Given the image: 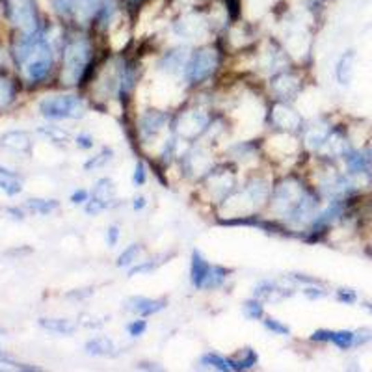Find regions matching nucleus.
Returning a JSON list of instances; mask_svg holds the SVG:
<instances>
[{
	"label": "nucleus",
	"mask_w": 372,
	"mask_h": 372,
	"mask_svg": "<svg viewBox=\"0 0 372 372\" xmlns=\"http://www.w3.org/2000/svg\"><path fill=\"white\" fill-rule=\"evenodd\" d=\"M94 37L88 28L71 26L64 34L62 42V73L60 80L64 86H82L95 75Z\"/></svg>",
	"instance_id": "nucleus-1"
},
{
	"label": "nucleus",
	"mask_w": 372,
	"mask_h": 372,
	"mask_svg": "<svg viewBox=\"0 0 372 372\" xmlns=\"http://www.w3.org/2000/svg\"><path fill=\"white\" fill-rule=\"evenodd\" d=\"M13 60L24 82L39 84L47 80L54 67L53 45L48 42L47 26L37 30L36 34H19V39L13 45Z\"/></svg>",
	"instance_id": "nucleus-2"
},
{
	"label": "nucleus",
	"mask_w": 372,
	"mask_h": 372,
	"mask_svg": "<svg viewBox=\"0 0 372 372\" xmlns=\"http://www.w3.org/2000/svg\"><path fill=\"white\" fill-rule=\"evenodd\" d=\"M222 58H224V51L220 47V43H209V45L195 48L194 53L190 54L188 64L184 69L186 82L192 86L209 82L218 73Z\"/></svg>",
	"instance_id": "nucleus-3"
},
{
	"label": "nucleus",
	"mask_w": 372,
	"mask_h": 372,
	"mask_svg": "<svg viewBox=\"0 0 372 372\" xmlns=\"http://www.w3.org/2000/svg\"><path fill=\"white\" fill-rule=\"evenodd\" d=\"M309 190L311 188L308 184H303V181L294 175L279 181L270 194V209L276 214V218H289V214L300 205V201L305 197Z\"/></svg>",
	"instance_id": "nucleus-4"
},
{
	"label": "nucleus",
	"mask_w": 372,
	"mask_h": 372,
	"mask_svg": "<svg viewBox=\"0 0 372 372\" xmlns=\"http://www.w3.org/2000/svg\"><path fill=\"white\" fill-rule=\"evenodd\" d=\"M173 32L186 42L203 39V37L214 34V26L209 17L207 6L197 4V6H190L179 13L177 19L173 21Z\"/></svg>",
	"instance_id": "nucleus-5"
},
{
	"label": "nucleus",
	"mask_w": 372,
	"mask_h": 372,
	"mask_svg": "<svg viewBox=\"0 0 372 372\" xmlns=\"http://www.w3.org/2000/svg\"><path fill=\"white\" fill-rule=\"evenodd\" d=\"M4 15L8 23L17 30L19 34H36L45 24L42 23V13L36 0H2Z\"/></svg>",
	"instance_id": "nucleus-6"
},
{
	"label": "nucleus",
	"mask_w": 372,
	"mask_h": 372,
	"mask_svg": "<svg viewBox=\"0 0 372 372\" xmlns=\"http://www.w3.org/2000/svg\"><path fill=\"white\" fill-rule=\"evenodd\" d=\"M213 121V116L201 108H186L173 119V132L175 136L183 138L186 142H195L209 130V125Z\"/></svg>",
	"instance_id": "nucleus-7"
},
{
	"label": "nucleus",
	"mask_w": 372,
	"mask_h": 372,
	"mask_svg": "<svg viewBox=\"0 0 372 372\" xmlns=\"http://www.w3.org/2000/svg\"><path fill=\"white\" fill-rule=\"evenodd\" d=\"M39 112L47 119H78L86 114V105L78 95H54L39 103Z\"/></svg>",
	"instance_id": "nucleus-8"
},
{
	"label": "nucleus",
	"mask_w": 372,
	"mask_h": 372,
	"mask_svg": "<svg viewBox=\"0 0 372 372\" xmlns=\"http://www.w3.org/2000/svg\"><path fill=\"white\" fill-rule=\"evenodd\" d=\"M371 331H350V330H317L311 335V341H319V343H331L335 344L337 348L350 350L354 346H361L366 341H371Z\"/></svg>",
	"instance_id": "nucleus-9"
},
{
	"label": "nucleus",
	"mask_w": 372,
	"mask_h": 372,
	"mask_svg": "<svg viewBox=\"0 0 372 372\" xmlns=\"http://www.w3.org/2000/svg\"><path fill=\"white\" fill-rule=\"evenodd\" d=\"M207 190L213 194L214 200L224 201L229 194L235 192L236 186V173L227 166H218V168H211L205 177H203Z\"/></svg>",
	"instance_id": "nucleus-10"
},
{
	"label": "nucleus",
	"mask_w": 372,
	"mask_h": 372,
	"mask_svg": "<svg viewBox=\"0 0 372 372\" xmlns=\"http://www.w3.org/2000/svg\"><path fill=\"white\" fill-rule=\"evenodd\" d=\"M268 121L274 129L281 130V132H298V130L303 129L301 116L285 100H276L270 107Z\"/></svg>",
	"instance_id": "nucleus-11"
},
{
	"label": "nucleus",
	"mask_w": 372,
	"mask_h": 372,
	"mask_svg": "<svg viewBox=\"0 0 372 372\" xmlns=\"http://www.w3.org/2000/svg\"><path fill=\"white\" fill-rule=\"evenodd\" d=\"M270 89L276 95V100L290 103L301 91V78L292 69H283V71L272 75V78H270Z\"/></svg>",
	"instance_id": "nucleus-12"
},
{
	"label": "nucleus",
	"mask_w": 372,
	"mask_h": 372,
	"mask_svg": "<svg viewBox=\"0 0 372 372\" xmlns=\"http://www.w3.org/2000/svg\"><path fill=\"white\" fill-rule=\"evenodd\" d=\"M114 201H116V184H114V181L108 177L99 179L95 183V188L89 195L88 203H86V214L97 216L103 211H107Z\"/></svg>",
	"instance_id": "nucleus-13"
},
{
	"label": "nucleus",
	"mask_w": 372,
	"mask_h": 372,
	"mask_svg": "<svg viewBox=\"0 0 372 372\" xmlns=\"http://www.w3.org/2000/svg\"><path fill=\"white\" fill-rule=\"evenodd\" d=\"M170 125V116L160 110H149V112L140 116L138 121V134L143 143L157 140L162 130Z\"/></svg>",
	"instance_id": "nucleus-14"
},
{
	"label": "nucleus",
	"mask_w": 372,
	"mask_h": 372,
	"mask_svg": "<svg viewBox=\"0 0 372 372\" xmlns=\"http://www.w3.org/2000/svg\"><path fill=\"white\" fill-rule=\"evenodd\" d=\"M190 53L186 47H175L170 48L168 53L160 58L159 62V71L170 75V77H179V75H184V69H186V64H188Z\"/></svg>",
	"instance_id": "nucleus-15"
},
{
	"label": "nucleus",
	"mask_w": 372,
	"mask_h": 372,
	"mask_svg": "<svg viewBox=\"0 0 372 372\" xmlns=\"http://www.w3.org/2000/svg\"><path fill=\"white\" fill-rule=\"evenodd\" d=\"M166 305H168L166 298L153 300V298H145V296H132L125 301V311L145 319V317H153V315L164 311Z\"/></svg>",
	"instance_id": "nucleus-16"
},
{
	"label": "nucleus",
	"mask_w": 372,
	"mask_h": 372,
	"mask_svg": "<svg viewBox=\"0 0 372 372\" xmlns=\"http://www.w3.org/2000/svg\"><path fill=\"white\" fill-rule=\"evenodd\" d=\"M0 145L10 149V151H15V153L30 154V151H32V138L24 130H10V132L0 136Z\"/></svg>",
	"instance_id": "nucleus-17"
},
{
	"label": "nucleus",
	"mask_w": 372,
	"mask_h": 372,
	"mask_svg": "<svg viewBox=\"0 0 372 372\" xmlns=\"http://www.w3.org/2000/svg\"><path fill=\"white\" fill-rule=\"evenodd\" d=\"M209 268H211V263H209L201 251L194 249L192 251V259H190V283L194 285V289L201 290V285L207 278Z\"/></svg>",
	"instance_id": "nucleus-18"
},
{
	"label": "nucleus",
	"mask_w": 372,
	"mask_h": 372,
	"mask_svg": "<svg viewBox=\"0 0 372 372\" xmlns=\"http://www.w3.org/2000/svg\"><path fill=\"white\" fill-rule=\"evenodd\" d=\"M86 354L95 355V357H107V355H116V344L110 337L99 335L89 339L86 343Z\"/></svg>",
	"instance_id": "nucleus-19"
},
{
	"label": "nucleus",
	"mask_w": 372,
	"mask_h": 372,
	"mask_svg": "<svg viewBox=\"0 0 372 372\" xmlns=\"http://www.w3.org/2000/svg\"><path fill=\"white\" fill-rule=\"evenodd\" d=\"M292 292H287V289L279 287L278 283H272V281H260L257 287H255L254 296L259 298L260 301H278L283 300L287 296H290Z\"/></svg>",
	"instance_id": "nucleus-20"
},
{
	"label": "nucleus",
	"mask_w": 372,
	"mask_h": 372,
	"mask_svg": "<svg viewBox=\"0 0 372 372\" xmlns=\"http://www.w3.org/2000/svg\"><path fill=\"white\" fill-rule=\"evenodd\" d=\"M48 2H51V10L62 21V24L73 26L75 12H77V0H48Z\"/></svg>",
	"instance_id": "nucleus-21"
},
{
	"label": "nucleus",
	"mask_w": 372,
	"mask_h": 372,
	"mask_svg": "<svg viewBox=\"0 0 372 372\" xmlns=\"http://www.w3.org/2000/svg\"><path fill=\"white\" fill-rule=\"evenodd\" d=\"M354 60H355V54L352 53V51H348V53H344L343 56L339 58V62H337L335 77H337V82L341 84V86H348L350 80H352V73H354Z\"/></svg>",
	"instance_id": "nucleus-22"
},
{
	"label": "nucleus",
	"mask_w": 372,
	"mask_h": 372,
	"mask_svg": "<svg viewBox=\"0 0 372 372\" xmlns=\"http://www.w3.org/2000/svg\"><path fill=\"white\" fill-rule=\"evenodd\" d=\"M39 326L43 330L56 333V335H73L77 331V324L67 319H39Z\"/></svg>",
	"instance_id": "nucleus-23"
},
{
	"label": "nucleus",
	"mask_w": 372,
	"mask_h": 372,
	"mask_svg": "<svg viewBox=\"0 0 372 372\" xmlns=\"http://www.w3.org/2000/svg\"><path fill=\"white\" fill-rule=\"evenodd\" d=\"M17 97V86L12 77L0 73V110H6Z\"/></svg>",
	"instance_id": "nucleus-24"
},
{
	"label": "nucleus",
	"mask_w": 372,
	"mask_h": 372,
	"mask_svg": "<svg viewBox=\"0 0 372 372\" xmlns=\"http://www.w3.org/2000/svg\"><path fill=\"white\" fill-rule=\"evenodd\" d=\"M227 278H229V270H227V268H224V266L220 265H211V268H209L207 272V278H205V281L201 285V290L220 289V287L227 281Z\"/></svg>",
	"instance_id": "nucleus-25"
},
{
	"label": "nucleus",
	"mask_w": 372,
	"mask_h": 372,
	"mask_svg": "<svg viewBox=\"0 0 372 372\" xmlns=\"http://www.w3.org/2000/svg\"><path fill=\"white\" fill-rule=\"evenodd\" d=\"M233 371H249L259 363V355L254 348H244L236 357H229Z\"/></svg>",
	"instance_id": "nucleus-26"
},
{
	"label": "nucleus",
	"mask_w": 372,
	"mask_h": 372,
	"mask_svg": "<svg viewBox=\"0 0 372 372\" xmlns=\"http://www.w3.org/2000/svg\"><path fill=\"white\" fill-rule=\"evenodd\" d=\"M200 366H203V369H214V371L222 372L233 371V369H231L229 357H224V355L216 354V352H207V354L201 355Z\"/></svg>",
	"instance_id": "nucleus-27"
},
{
	"label": "nucleus",
	"mask_w": 372,
	"mask_h": 372,
	"mask_svg": "<svg viewBox=\"0 0 372 372\" xmlns=\"http://www.w3.org/2000/svg\"><path fill=\"white\" fill-rule=\"evenodd\" d=\"M140 255H142V244H130V246H127L119 254L116 265L119 268H130V266H134L140 260Z\"/></svg>",
	"instance_id": "nucleus-28"
},
{
	"label": "nucleus",
	"mask_w": 372,
	"mask_h": 372,
	"mask_svg": "<svg viewBox=\"0 0 372 372\" xmlns=\"http://www.w3.org/2000/svg\"><path fill=\"white\" fill-rule=\"evenodd\" d=\"M242 313L244 317L248 320H260L263 322V319L266 317L265 313V305H263V301L259 300V298H251V300H246L242 303Z\"/></svg>",
	"instance_id": "nucleus-29"
},
{
	"label": "nucleus",
	"mask_w": 372,
	"mask_h": 372,
	"mask_svg": "<svg viewBox=\"0 0 372 372\" xmlns=\"http://www.w3.org/2000/svg\"><path fill=\"white\" fill-rule=\"evenodd\" d=\"M58 207L60 203L56 200H37V197H34V200L26 201V209H30L32 213L42 214V216L54 213Z\"/></svg>",
	"instance_id": "nucleus-30"
},
{
	"label": "nucleus",
	"mask_w": 372,
	"mask_h": 372,
	"mask_svg": "<svg viewBox=\"0 0 372 372\" xmlns=\"http://www.w3.org/2000/svg\"><path fill=\"white\" fill-rule=\"evenodd\" d=\"M112 157H114L112 149L105 148L99 154H97V157L89 159L88 162L84 164V170H86V172H91V170H99V168H105V166H107L108 162L112 160Z\"/></svg>",
	"instance_id": "nucleus-31"
},
{
	"label": "nucleus",
	"mask_w": 372,
	"mask_h": 372,
	"mask_svg": "<svg viewBox=\"0 0 372 372\" xmlns=\"http://www.w3.org/2000/svg\"><path fill=\"white\" fill-rule=\"evenodd\" d=\"M263 326L266 330L274 333V335H281V337H289L290 335V328L287 324H283L281 320L274 319V317H265L263 319Z\"/></svg>",
	"instance_id": "nucleus-32"
},
{
	"label": "nucleus",
	"mask_w": 372,
	"mask_h": 372,
	"mask_svg": "<svg viewBox=\"0 0 372 372\" xmlns=\"http://www.w3.org/2000/svg\"><path fill=\"white\" fill-rule=\"evenodd\" d=\"M162 257H166V255H162ZM162 257H154V259H149V260H143V263H140V265H134L132 268H130L129 276L132 278V276H136V274H151L153 270H157L164 260H160Z\"/></svg>",
	"instance_id": "nucleus-33"
},
{
	"label": "nucleus",
	"mask_w": 372,
	"mask_h": 372,
	"mask_svg": "<svg viewBox=\"0 0 372 372\" xmlns=\"http://www.w3.org/2000/svg\"><path fill=\"white\" fill-rule=\"evenodd\" d=\"M39 134L47 136L51 142H56V143L69 142V134H67L65 130L58 129V127H42V129H39Z\"/></svg>",
	"instance_id": "nucleus-34"
},
{
	"label": "nucleus",
	"mask_w": 372,
	"mask_h": 372,
	"mask_svg": "<svg viewBox=\"0 0 372 372\" xmlns=\"http://www.w3.org/2000/svg\"><path fill=\"white\" fill-rule=\"evenodd\" d=\"M0 190L6 192L8 195H17L23 186L19 183V179H10V177H2L0 179Z\"/></svg>",
	"instance_id": "nucleus-35"
},
{
	"label": "nucleus",
	"mask_w": 372,
	"mask_h": 372,
	"mask_svg": "<svg viewBox=\"0 0 372 372\" xmlns=\"http://www.w3.org/2000/svg\"><path fill=\"white\" fill-rule=\"evenodd\" d=\"M148 181V170H145V164H143L142 160H138L136 166H134V173H132V184L134 186H143Z\"/></svg>",
	"instance_id": "nucleus-36"
},
{
	"label": "nucleus",
	"mask_w": 372,
	"mask_h": 372,
	"mask_svg": "<svg viewBox=\"0 0 372 372\" xmlns=\"http://www.w3.org/2000/svg\"><path fill=\"white\" fill-rule=\"evenodd\" d=\"M145 331H148V322L142 320V317L127 324V333H129L130 337H142Z\"/></svg>",
	"instance_id": "nucleus-37"
},
{
	"label": "nucleus",
	"mask_w": 372,
	"mask_h": 372,
	"mask_svg": "<svg viewBox=\"0 0 372 372\" xmlns=\"http://www.w3.org/2000/svg\"><path fill=\"white\" fill-rule=\"evenodd\" d=\"M337 300L341 301V303H346V305H352L357 300V296H355L354 290L350 289H339L337 290Z\"/></svg>",
	"instance_id": "nucleus-38"
},
{
	"label": "nucleus",
	"mask_w": 372,
	"mask_h": 372,
	"mask_svg": "<svg viewBox=\"0 0 372 372\" xmlns=\"http://www.w3.org/2000/svg\"><path fill=\"white\" fill-rule=\"evenodd\" d=\"M303 294L308 296L309 300H320V298H324L328 292H326L322 287H319V285H309V287L303 289Z\"/></svg>",
	"instance_id": "nucleus-39"
},
{
	"label": "nucleus",
	"mask_w": 372,
	"mask_h": 372,
	"mask_svg": "<svg viewBox=\"0 0 372 372\" xmlns=\"http://www.w3.org/2000/svg\"><path fill=\"white\" fill-rule=\"evenodd\" d=\"M119 236H121V231H119L118 225H110V227L107 229V246L108 248L118 246Z\"/></svg>",
	"instance_id": "nucleus-40"
},
{
	"label": "nucleus",
	"mask_w": 372,
	"mask_h": 372,
	"mask_svg": "<svg viewBox=\"0 0 372 372\" xmlns=\"http://www.w3.org/2000/svg\"><path fill=\"white\" fill-rule=\"evenodd\" d=\"M88 200H89L88 190L80 188V190H75V192L71 194V203H73V205H84V203H88Z\"/></svg>",
	"instance_id": "nucleus-41"
},
{
	"label": "nucleus",
	"mask_w": 372,
	"mask_h": 372,
	"mask_svg": "<svg viewBox=\"0 0 372 372\" xmlns=\"http://www.w3.org/2000/svg\"><path fill=\"white\" fill-rule=\"evenodd\" d=\"M75 142H77V145L80 149H91V148H94V143H95L94 136H91V134H88V132H82V134H78Z\"/></svg>",
	"instance_id": "nucleus-42"
},
{
	"label": "nucleus",
	"mask_w": 372,
	"mask_h": 372,
	"mask_svg": "<svg viewBox=\"0 0 372 372\" xmlns=\"http://www.w3.org/2000/svg\"><path fill=\"white\" fill-rule=\"evenodd\" d=\"M0 363H4V365H12L15 366V369H24V371H37V366H23L19 365V363H15V361L10 357V355H6L2 350H0Z\"/></svg>",
	"instance_id": "nucleus-43"
},
{
	"label": "nucleus",
	"mask_w": 372,
	"mask_h": 372,
	"mask_svg": "<svg viewBox=\"0 0 372 372\" xmlns=\"http://www.w3.org/2000/svg\"><path fill=\"white\" fill-rule=\"evenodd\" d=\"M145 205H148V201H145L143 195H136V197L132 200V209H134V211H142V209H145Z\"/></svg>",
	"instance_id": "nucleus-44"
},
{
	"label": "nucleus",
	"mask_w": 372,
	"mask_h": 372,
	"mask_svg": "<svg viewBox=\"0 0 372 372\" xmlns=\"http://www.w3.org/2000/svg\"><path fill=\"white\" fill-rule=\"evenodd\" d=\"M0 64H2V51H0Z\"/></svg>",
	"instance_id": "nucleus-45"
}]
</instances>
